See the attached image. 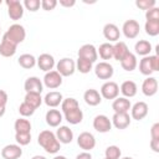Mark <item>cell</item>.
<instances>
[{
    "label": "cell",
    "mask_w": 159,
    "mask_h": 159,
    "mask_svg": "<svg viewBox=\"0 0 159 159\" xmlns=\"http://www.w3.org/2000/svg\"><path fill=\"white\" fill-rule=\"evenodd\" d=\"M37 142H39V144H40L47 153H50V154H55V153H57V152L61 149L60 142L57 140L56 135H55L51 130H42V132L39 134Z\"/></svg>",
    "instance_id": "cell-1"
},
{
    "label": "cell",
    "mask_w": 159,
    "mask_h": 159,
    "mask_svg": "<svg viewBox=\"0 0 159 159\" xmlns=\"http://www.w3.org/2000/svg\"><path fill=\"white\" fill-rule=\"evenodd\" d=\"M25 37H26V31H25L24 26L14 24V25H11L9 27V30L5 32L2 39H6V40H9L12 43L19 45V43H21L25 40Z\"/></svg>",
    "instance_id": "cell-2"
},
{
    "label": "cell",
    "mask_w": 159,
    "mask_h": 159,
    "mask_svg": "<svg viewBox=\"0 0 159 159\" xmlns=\"http://www.w3.org/2000/svg\"><path fill=\"white\" fill-rule=\"evenodd\" d=\"M75 70H76V63L72 58H62L57 63V72L61 76H65V77L72 76Z\"/></svg>",
    "instance_id": "cell-3"
},
{
    "label": "cell",
    "mask_w": 159,
    "mask_h": 159,
    "mask_svg": "<svg viewBox=\"0 0 159 159\" xmlns=\"http://www.w3.org/2000/svg\"><path fill=\"white\" fill-rule=\"evenodd\" d=\"M7 12L11 20H20L24 15V7L17 0H6Z\"/></svg>",
    "instance_id": "cell-4"
},
{
    "label": "cell",
    "mask_w": 159,
    "mask_h": 159,
    "mask_svg": "<svg viewBox=\"0 0 159 159\" xmlns=\"http://www.w3.org/2000/svg\"><path fill=\"white\" fill-rule=\"evenodd\" d=\"M98 57V53H97V50L93 45H83L80 47L78 50V58H83V60H87L89 62H94Z\"/></svg>",
    "instance_id": "cell-5"
},
{
    "label": "cell",
    "mask_w": 159,
    "mask_h": 159,
    "mask_svg": "<svg viewBox=\"0 0 159 159\" xmlns=\"http://www.w3.org/2000/svg\"><path fill=\"white\" fill-rule=\"evenodd\" d=\"M118 93H119V87L116 82L109 81L101 87V94L106 99H116Z\"/></svg>",
    "instance_id": "cell-6"
},
{
    "label": "cell",
    "mask_w": 159,
    "mask_h": 159,
    "mask_svg": "<svg viewBox=\"0 0 159 159\" xmlns=\"http://www.w3.org/2000/svg\"><path fill=\"white\" fill-rule=\"evenodd\" d=\"M139 30H140V26L137 20L129 19L123 24V34L127 39H135L139 34Z\"/></svg>",
    "instance_id": "cell-7"
},
{
    "label": "cell",
    "mask_w": 159,
    "mask_h": 159,
    "mask_svg": "<svg viewBox=\"0 0 159 159\" xmlns=\"http://www.w3.org/2000/svg\"><path fill=\"white\" fill-rule=\"evenodd\" d=\"M93 128L99 133H107L111 130L112 123L107 116L99 114V116L94 117V119H93Z\"/></svg>",
    "instance_id": "cell-8"
},
{
    "label": "cell",
    "mask_w": 159,
    "mask_h": 159,
    "mask_svg": "<svg viewBox=\"0 0 159 159\" xmlns=\"http://www.w3.org/2000/svg\"><path fill=\"white\" fill-rule=\"evenodd\" d=\"M77 144L80 145L81 149H83V150L87 152V150H91V149L94 148V145H96V139H94L93 134H91V133H88V132H83V133H81V134L78 135V138H77Z\"/></svg>",
    "instance_id": "cell-9"
},
{
    "label": "cell",
    "mask_w": 159,
    "mask_h": 159,
    "mask_svg": "<svg viewBox=\"0 0 159 159\" xmlns=\"http://www.w3.org/2000/svg\"><path fill=\"white\" fill-rule=\"evenodd\" d=\"M43 82H45L46 87L55 89L62 84V76L57 71H50V72H46V75L43 77Z\"/></svg>",
    "instance_id": "cell-10"
},
{
    "label": "cell",
    "mask_w": 159,
    "mask_h": 159,
    "mask_svg": "<svg viewBox=\"0 0 159 159\" xmlns=\"http://www.w3.org/2000/svg\"><path fill=\"white\" fill-rule=\"evenodd\" d=\"M94 73L99 80H109L113 76V67L108 62H99L94 68Z\"/></svg>",
    "instance_id": "cell-11"
},
{
    "label": "cell",
    "mask_w": 159,
    "mask_h": 159,
    "mask_svg": "<svg viewBox=\"0 0 159 159\" xmlns=\"http://www.w3.org/2000/svg\"><path fill=\"white\" fill-rule=\"evenodd\" d=\"M22 155V149L20 145L16 144H9L2 148L1 157L4 159H19Z\"/></svg>",
    "instance_id": "cell-12"
},
{
    "label": "cell",
    "mask_w": 159,
    "mask_h": 159,
    "mask_svg": "<svg viewBox=\"0 0 159 159\" xmlns=\"http://www.w3.org/2000/svg\"><path fill=\"white\" fill-rule=\"evenodd\" d=\"M37 66L45 72H50L55 66V58L48 53H42L37 58Z\"/></svg>",
    "instance_id": "cell-13"
},
{
    "label": "cell",
    "mask_w": 159,
    "mask_h": 159,
    "mask_svg": "<svg viewBox=\"0 0 159 159\" xmlns=\"http://www.w3.org/2000/svg\"><path fill=\"white\" fill-rule=\"evenodd\" d=\"M24 87H25L26 93L34 92V93H40L41 94V92H42V82L37 77H29L25 81Z\"/></svg>",
    "instance_id": "cell-14"
},
{
    "label": "cell",
    "mask_w": 159,
    "mask_h": 159,
    "mask_svg": "<svg viewBox=\"0 0 159 159\" xmlns=\"http://www.w3.org/2000/svg\"><path fill=\"white\" fill-rule=\"evenodd\" d=\"M142 91L145 96L150 97L154 96L158 91V81L154 77H148L147 80H144L143 84H142Z\"/></svg>",
    "instance_id": "cell-15"
},
{
    "label": "cell",
    "mask_w": 159,
    "mask_h": 159,
    "mask_svg": "<svg viewBox=\"0 0 159 159\" xmlns=\"http://www.w3.org/2000/svg\"><path fill=\"white\" fill-rule=\"evenodd\" d=\"M112 122L117 129H125L130 124V117L128 113H114Z\"/></svg>",
    "instance_id": "cell-16"
},
{
    "label": "cell",
    "mask_w": 159,
    "mask_h": 159,
    "mask_svg": "<svg viewBox=\"0 0 159 159\" xmlns=\"http://www.w3.org/2000/svg\"><path fill=\"white\" fill-rule=\"evenodd\" d=\"M103 35H104L106 40L112 41V42H116V41L119 40L120 32H119V29L114 24H107L103 27Z\"/></svg>",
    "instance_id": "cell-17"
},
{
    "label": "cell",
    "mask_w": 159,
    "mask_h": 159,
    "mask_svg": "<svg viewBox=\"0 0 159 159\" xmlns=\"http://www.w3.org/2000/svg\"><path fill=\"white\" fill-rule=\"evenodd\" d=\"M148 114V104L145 102H137L132 107V117L135 120H142Z\"/></svg>",
    "instance_id": "cell-18"
},
{
    "label": "cell",
    "mask_w": 159,
    "mask_h": 159,
    "mask_svg": "<svg viewBox=\"0 0 159 159\" xmlns=\"http://www.w3.org/2000/svg\"><path fill=\"white\" fill-rule=\"evenodd\" d=\"M83 99H84V102H86L88 106L94 107V106H98V104L101 103L102 97H101V94H99L98 91H96V89H93V88H89V89H87V91L84 92Z\"/></svg>",
    "instance_id": "cell-19"
},
{
    "label": "cell",
    "mask_w": 159,
    "mask_h": 159,
    "mask_svg": "<svg viewBox=\"0 0 159 159\" xmlns=\"http://www.w3.org/2000/svg\"><path fill=\"white\" fill-rule=\"evenodd\" d=\"M56 138H57V140H58L60 143L68 144V143H71L72 139H73V133H72V130H71L68 127L63 125V127H60V128L57 129V132H56Z\"/></svg>",
    "instance_id": "cell-20"
},
{
    "label": "cell",
    "mask_w": 159,
    "mask_h": 159,
    "mask_svg": "<svg viewBox=\"0 0 159 159\" xmlns=\"http://www.w3.org/2000/svg\"><path fill=\"white\" fill-rule=\"evenodd\" d=\"M120 66L123 70L128 71V72H132L135 70L137 67V58H135V55L132 53V52H128L122 60H120Z\"/></svg>",
    "instance_id": "cell-21"
},
{
    "label": "cell",
    "mask_w": 159,
    "mask_h": 159,
    "mask_svg": "<svg viewBox=\"0 0 159 159\" xmlns=\"http://www.w3.org/2000/svg\"><path fill=\"white\" fill-rule=\"evenodd\" d=\"M16 47H17V45L10 42L6 39H2V41L0 43V55L4 56V57H11V56L15 55Z\"/></svg>",
    "instance_id": "cell-22"
},
{
    "label": "cell",
    "mask_w": 159,
    "mask_h": 159,
    "mask_svg": "<svg viewBox=\"0 0 159 159\" xmlns=\"http://www.w3.org/2000/svg\"><path fill=\"white\" fill-rule=\"evenodd\" d=\"M112 108L114 113H128V111L130 109V102L127 98H116Z\"/></svg>",
    "instance_id": "cell-23"
},
{
    "label": "cell",
    "mask_w": 159,
    "mask_h": 159,
    "mask_svg": "<svg viewBox=\"0 0 159 159\" xmlns=\"http://www.w3.org/2000/svg\"><path fill=\"white\" fill-rule=\"evenodd\" d=\"M128 52L129 51H128V46L125 42L118 41L116 42V45H113V58H116L117 61H120Z\"/></svg>",
    "instance_id": "cell-24"
},
{
    "label": "cell",
    "mask_w": 159,
    "mask_h": 159,
    "mask_svg": "<svg viewBox=\"0 0 159 159\" xmlns=\"http://www.w3.org/2000/svg\"><path fill=\"white\" fill-rule=\"evenodd\" d=\"M62 122V114L57 109H50L46 113V123L50 127H57Z\"/></svg>",
    "instance_id": "cell-25"
},
{
    "label": "cell",
    "mask_w": 159,
    "mask_h": 159,
    "mask_svg": "<svg viewBox=\"0 0 159 159\" xmlns=\"http://www.w3.org/2000/svg\"><path fill=\"white\" fill-rule=\"evenodd\" d=\"M45 103L48 107H57L60 103H62V94L57 91L48 92L45 97Z\"/></svg>",
    "instance_id": "cell-26"
},
{
    "label": "cell",
    "mask_w": 159,
    "mask_h": 159,
    "mask_svg": "<svg viewBox=\"0 0 159 159\" xmlns=\"http://www.w3.org/2000/svg\"><path fill=\"white\" fill-rule=\"evenodd\" d=\"M65 118L70 124H78L83 119V112L80 108H77V109H73V111L65 113Z\"/></svg>",
    "instance_id": "cell-27"
},
{
    "label": "cell",
    "mask_w": 159,
    "mask_h": 159,
    "mask_svg": "<svg viewBox=\"0 0 159 159\" xmlns=\"http://www.w3.org/2000/svg\"><path fill=\"white\" fill-rule=\"evenodd\" d=\"M120 92L125 97H134L137 94V84L133 81H124L120 86Z\"/></svg>",
    "instance_id": "cell-28"
},
{
    "label": "cell",
    "mask_w": 159,
    "mask_h": 159,
    "mask_svg": "<svg viewBox=\"0 0 159 159\" xmlns=\"http://www.w3.org/2000/svg\"><path fill=\"white\" fill-rule=\"evenodd\" d=\"M134 50H135V52H137L138 55H140V56H147V55H149L150 51H152V45H150V42L147 41V40H140V41H138V42L135 43Z\"/></svg>",
    "instance_id": "cell-29"
},
{
    "label": "cell",
    "mask_w": 159,
    "mask_h": 159,
    "mask_svg": "<svg viewBox=\"0 0 159 159\" xmlns=\"http://www.w3.org/2000/svg\"><path fill=\"white\" fill-rule=\"evenodd\" d=\"M14 128H15L16 133H30L31 123L27 119H25V118H19V119L15 120Z\"/></svg>",
    "instance_id": "cell-30"
},
{
    "label": "cell",
    "mask_w": 159,
    "mask_h": 159,
    "mask_svg": "<svg viewBox=\"0 0 159 159\" xmlns=\"http://www.w3.org/2000/svg\"><path fill=\"white\" fill-rule=\"evenodd\" d=\"M35 63H36V60H35V57H34L32 55H30V53H24V55H21V56L19 57V65H20L22 68H25V70L32 68V67L35 66Z\"/></svg>",
    "instance_id": "cell-31"
},
{
    "label": "cell",
    "mask_w": 159,
    "mask_h": 159,
    "mask_svg": "<svg viewBox=\"0 0 159 159\" xmlns=\"http://www.w3.org/2000/svg\"><path fill=\"white\" fill-rule=\"evenodd\" d=\"M27 104H30L31 107H34L35 109L40 107L41 102H42V98H41V94L40 93H34V92H29L26 93L25 96V101Z\"/></svg>",
    "instance_id": "cell-32"
},
{
    "label": "cell",
    "mask_w": 159,
    "mask_h": 159,
    "mask_svg": "<svg viewBox=\"0 0 159 159\" xmlns=\"http://www.w3.org/2000/svg\"><path fill=\"white\" fill-rule=\"evenodd\" d=\"M139 71L145 75V76H150L154 71H153V66H152V60H150V56L149 57H144L140 60L139 62Z\"/></svg>",
    "instance_id": "cell-33"
},
{
    "label": "cell",
    "mask_w": 159,
    "mask_h": 159,
    "mask_svg": "<svg viewBox=\"0 0 159 159\" xmlns=\"http://www.w3.org/2000/svg\"><path fill=\"white\" fill-rule=\"evenodd\" d=\"M102 60H111L113 57V45L111 43H102L98 48V52Z\"/></svg>",
    "instance_id": "cell-34"
},
{
    "label": "cell",
    "mask_w": 159,
    "mask_h": 159,
    "mask_svg": "<svg viewBox=\"0 0 159 159\" xmlns=\"http://www.w3.org/2000/svg\"><path fill=\"white\" fill-rule=\"evenodd\" d=\"M144 30L149 36H157L159 34V20L147 21L145 26H144Z\"/></svg>",
    "instance_id": "cell-35"
},
{
    "label": "cell",
    "mask_w": 159,
    "mask_h": 159,
    "mask_svg": "<svg viewBox=\"0 0 159 159\" xmlns=\"http://www.w3.org/2000/svg\"><path fill=\"white\" fill-rule=\"evenodd\" d=\"M61 107H62L63 113H67L70 111H73V109L80 108V104H78L77 99H75V98H66V99L62 101Z\"/></svg>",
    "instance_id": "cell-36"
},
{
    "label": "cell",
    "mask_w": 159,
    "mask_h": 159,
    "mask_svg": "<svg viewBox=\"0 0 159 159\" xmlns=\"http://www.w3.org/2000/svg\"><path fill=\"white\" fill-rule=\"evenodd\" d=\"M104 154H106V158H107V159H119L122 152H120V149H119L117 145H109V147L106 149Z\"/></svg>",
    "instance_id": "cell-37"
},
{
    "label": "cell",
    "mask_w": 159,
    "mask_h": 159,
    "mask_svg": "<svg viewBox=\"0 0 159 159\" xmlns=\"http://www.w3.org/2000/svg\"><path fill=\"white\" fill-rule=\"evenodd\" d=\"M77 70L81 73H88L92 70V62L83 60V58H78L77 60Z\"/></svg>",
    "instance_id": "cell-38"
},
{
    "label": "cell",
    "mask_w": 159,
    "mask_h": 159,
    "mask_svg": "<svg viewBox=\"0 0 159 159\" xmlns=\"http://www.w3.org/2000/svg\"><path fill=\"white\" fill-rule=\"evenodd\" d=\"M19 113L22 116V117H30L35 113V108L31 107L30 104H27L26 102H22L19 107Z\"/></svg>",
    "instance_id": "cell-39"
},
{
    "label": "cell",
    "mask_w": 159,
    "mask_h": 159,
    "mask_svg": "<svg viewBox=\"0 0 159 159\" xmlns=\"http://www.w3.org/2000/svg\"><path fill=\"white\" fill-rule=\"evenodd\" d=\"M15 140L20 145H27L31 142V134L30 133H16L15 134Z\"/></svg>",
    "instance_id": "cell-40"
},
{
    "label": "cell",
    "mask_w": 159,
    "mask_h": 159,
    "mask_svg": "<svg viewBox=\"0 0 159 159\" xmlns=\"http://www.w3.org/2000/svg\"><path fill=\"white\" fill-rule=\"evenodd\" d=\"M157 1L155 0H137L135 1V5L140 9V10H149V9H153L155 6Z\"/></svg>",
    "instance_id": "cell-41"
},
{
    "label": "cell",
    "mask_w": 159,
    "mask_h": 159,
    "mask_svg": "<svg viewBox=\"0 0 159 159\" xmlns=\"http://www.w3.org/2000/svg\"><path fill=\"white\" fill-rule=\"evenodd\" d=\"M24 5H25V7H26L29 11L35 12V11H37V10L40 9L41 2H40L39 0H25Z\"/></svg>",
    "instance_id": "cell-42"
},
{
    "label": "cell",
    "mask_w": 159,
    "mask_h": 159,
    "mask_svg": "<svg viewBox=\"0 0 159 159\" xmlns=\"http://www.w3.org/2000/svg\"><path fill=\"white\" fill-rule=\"evenodd\" d=\"M145 19H147V21H150V20H159V9H158V7L149 9V10L145 12Z\"/></svg>",
    "instance_id": "cell-43"
},
{
    "label": "cell",
    "mask_w": 159,
    "mask_h": 159,
    "mask_svg": "<svg viewBox=\"0 0 159 159\" xmlns=\"http://www.w3.org/2000/svg\"><path fill=\"white\" fill-rule=\"evenodd\" d=\"M57 5V1L56 0H42L41 1V7L45 10V11H51L56 7Z\"/></svg>",
    "instance_id": "cell-44"
},
{
    "label": "cell",
    "mask_w": 159,
    "mask_h": 159,
    "mask_svg": "<svg viewBox=\"0 0 159 159\" xmlns=\"http://www.w3.org/2000/svg\"><path fill=\"white\" fill-rule=\"evenodd\" d=\"M150 135H152V139H159V123L153 124L150 129Z\"/></svg>",
    "instance_id": "cell-45"
},
{
    "label": "cell",
    "mask_w": 159,
    "mask_h": 159,
    "mask_svg": "<svg viewBox=\"0 0 159 159\" xmlns=\"http://www.w3.org/2000/svg\"><path fill=\"white\" fill-rule=\"evenodd\" d=\"M150 60H152V66H153V71H159V57L158 55H154V56H150Z\"/></svg>",
    "instance_id": "cell-46"
},
{
    "label": "cell",
    "mask_w": 159,
    "mask_h": 159,
    "mask_svg": "<svg viewBox=\"0 0 159 159\" xmlns=\"http://www.w3.org/2000/svg\"><path fill=\"white\" fill-rule=\"evenodd\" d=\"M7 103V93L0 89V107H5Z\"/></svg>",
    "instance_id": "cell-47"
},
{
    "label": "cell",
    "mask_w": 159,
    "mask_h": 159,
    "mask_svg": "<svg viewBox=\"0 0 159 159\" xmlns=\"http://www.w3.org/2000/svg\"><path fill=\"white\" fill-rule=\"evenodd\" d=\"M150 148L153 152L159 153V139H152L150 140Z\"/></svg>",
    "instance_id": "cell-48"
},
{
    "label": "cell",
    "mask_w": 159,
    "mask_h": 159,
    "mask_svg": "<svg viewBox=\"0 0 159 159\" xmlns=\"http://www.w3.org/2000/svg\"><path fill=\"white\" fill-rule=\"evenodd\" d=\"M75 4V0H60V5H62L63 7H72Z\"/></svg>",
    "instance_id": "cell-49"
},
{
    "label": "cell",
    "mask_w": 159,
    "mask_h": 159,
    "mask_svg": "<svg viewBox=\"0 0 159 159\" xmlns=\"http://www.w3.org/2000/svg\"><path fill=\"white\" fill-rule=\"evenodd\" d=\"M76 159H92V155L89 153H87V152H83V153L78 154L76 157Z\"/></svg>",
    "instance_id": "cell-50"
},
{
    "label": "cell",
    "mask_w": 159,
    "mask_h": 159,
    "mask_svg": "<svg viewBox=\"0 0 159 159\" xmlns=\"http://www.w3.org/2000/svg\"><path fill=\"white\" fill-rule=\"evenodd\" d=\"M5 114V107H0V118Z\"/></svg>",
    "instance_id": "cell-51"
},
{
    "label": "cell",
    "mask_w": 159,
    "mask_h": 159,
    "mask_svg": "<svg viewBox=\"0 0 159 159\" xmlns=\"http://www.w3.org/2000/svg\"><path fill=\"white\" fill-rule=\"evenodd\" d=\"M32 159H46V158L42 155H35V157H32Z\"/></svg>",
    "instance_id": "cell-52"
},
{
    "label": "cell",
    "mask_w": 159,
    "mask_h": 159,
    "mask_svg": "<svg viewBox=\"0 0 159 159\" xmlns=\"http://www.w3.org/2000/svg\"><path fill=\"white\" fill-rule=\"evenodd\" d=\"M53 159H66V158H65L63 155H57V157H55Z\"/></svg>",
    "instance_id": "cell-53"
},
{
    "label": "cell",
    "mask_w": 159,
    "mask_h": 159,
    "mask_svg": "<svg viewBox=\"0 0 159 159\" xmlns=\"http://www.w3.org/2000/svg\"><path fill=\"white\" fill-rule=\"evenodd\" d=\"M122 159H133V158H130V157H125V158H122Z\"/></svg>",
    "instance_id": "cell-54"
},
{
    "label": "cell",
    "mask_w": 159,
    "mask_h": 159,
    "mask_svg": "<svg viewBox=\"0 0 159 159\" xmlns=\"http://www.w3.org/2000/svg\"><path fill=\"white\" fill-rule=\"evenodd\" d=\"M0 5H1V0H0Z\"/></svg>",
    "instance_id": "cell-55"
},
{
    "label": "cell",
    "mask_w": 159,
    "mask_h": 159,
    "mask_svg": "<svg viewBox=\"0 0 159 159\" xmlns=\"http://www.w3.org/2000/svg\"><path fill=\"white\" fill-rule=\"evenodd\" d=\"M0 32H1V29H0Z\"/></svg>",
    "instance_id": "cell-56"
},
{
    "label": "cell",
    "mask_w": 159,
    "mask_h": 159,
    "mask_svg": "<svg viewBox=\"0 0 159 159\" xmlns=\"http://www.w3.org/2000/svg\"><path fill=\"white\" fill-rule=\"evenodd\" d=\"M104 159H107V158H104Z\"/></svg>",
    "instance_id": "cell-57"
}]
</instances>
